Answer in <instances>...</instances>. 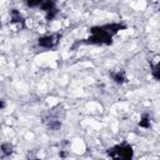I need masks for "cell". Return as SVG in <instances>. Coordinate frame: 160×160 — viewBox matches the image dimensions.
I'll use <instances>...</instances> for the list:
<instances>
[{
    "label": "cell",
    "mask_w": 160,
    "mask_h": 160,
    "mask_svg": "<svg viewBox=\"0 0 160 160\" xmlns=\"http://www.w3.org/2000/svg\"><path fill=\"white\" fill-rule=\"evenodd\" d=\"M39 44H40L41 46L50 48V46H52V45L55 44V40H54L52 36H45V38H42V39L39 40Z\"/></svg>",
    "instance_id": "6da1fadb"
},
{
    "label": "cell",
    "mask_w": 160,
    "mask_h": 160,
    "mask_svg": "<svg viewBox=\"0 0 160 160\" xmlns=\"http://www.w3.org/2000/svg\"><path fill=\"white\" fill-rule=\"evenodd\" d=\"M44 0H28V4L30 6H35V5H40Z\"/></svg>",
    "instance_id": "7a4b0ae2"
},
{
    "label": "cell",
    "mask_w": 160,
    "mask_h": 160,
    "mask_svg": "<svg viewBox=\"0 0 160 160\" xmlns=\"http://www.w3.org/2000/svg\"><path fill=\"white\" fill-rule=\"evenodd\" d=\"M114 79H115V81H116V82H122L124 76H122V74H118V75H115V76H114Z\"/></svg>",
    "instance_id": "3957f363"
}]
</instances>
